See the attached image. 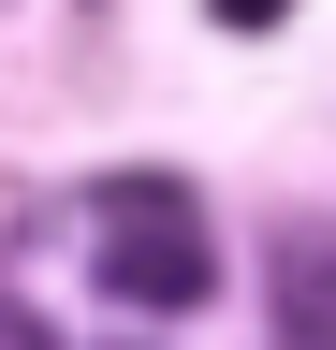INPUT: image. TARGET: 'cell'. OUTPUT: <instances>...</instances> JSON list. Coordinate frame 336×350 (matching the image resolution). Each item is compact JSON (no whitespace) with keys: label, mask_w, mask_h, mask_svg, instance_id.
<instances>
[{"label":"cell","mask_w":336,"mask_h":350,"mask_svg":"<svg viewBox=\"0 0 336 350\" xmlns=\"http://www.w3.org/2000/svg\"><path fill=\"white\" fill-rule=\"evenodd\" d=\"M205 278H220V248H205L190 175H103V306L176 321V306H205Z\"/></svg>","instance_id":"1"},{"label":"cell","mask_w":336,"mask_h":350,"mask_svg":"<svg viewBox=\"0 0 336 350\" xmlns=\"http://www.w3.org/2000/svg\"><path fill=\"white\" fill-rule=\"evenodd\" d=\"M278 336L336 350V262H322V234H278Z\"/></svg>","instance_id":"2"},{"label":"cell","mask_w":336,"mask_h":350,"mask_svg":"<svg viewBox=\"0 0 336 350\" xmlns=\"http://www.w3.org/2000/svg\"><path fill=\"white\" fill-rule=\"evenodd\" d=\"M205 15H220V29H278L292 0H205Z\"/></svg>","instance_id":"3"}]
</instances>
